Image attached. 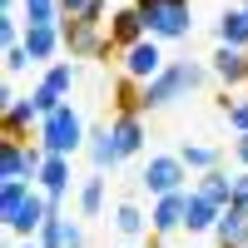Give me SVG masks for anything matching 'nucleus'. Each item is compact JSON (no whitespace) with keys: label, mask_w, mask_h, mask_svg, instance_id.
<instances>
[{"label":"nucleus","mask_w":248,"mask_h":248,"mask_svg":"<svg viewBox=\"0 0 248 248\" xmlns=\"http://www.w3.org/2000/svg\"><path fill=\"white\" fill-rule=\"evenodd\" d=\"M85 20H94V25H105V0H90V5H85Z\"/></svg>","instance_id":"2f4dec72"},{"label":"nucleus","mask_w":248,"mask_h":248,"mask_svg":"<svg viewBox=\"0 0 248 248\" xmlns=\"http://www.w3.org/2000/svg\"><path fill=\"white\" fill-rule=\"evenodd\" d=\"M214 238H218V248H248V214L243 209H223Z\"/></svg>","instance_id":"4468645a"},{"label":"nucleus","mask_w":248,"mask_h":248,"mask_svg":"<svg viewBox=\"0 0 248 248\" xmlns=\"http://www.w3.org/2000/svg\"><path fill=\"white\" fill-rule=\"evenodd\" d=\"M184 214H189V189H179V194H164L154 203V214H149V229L159 238H169L174 229H184Z\"/></svg>","instance_id":"6e6552de"},{"label":"nucleus","mask_w":248,"mask_h":248,"mask_svg":"<svg viewBox=\"0 0 248 248\" xmlns=\"http://www.w3.org/2000/svg\"><path fill=\"white\" fill-rule=\"evenodd\" d=\"M65 45V35H60V25H25V55L35 60V65H45V60Z\"/></svg>","instance_id":"ddd939ff"},{"label":"nucleus","mask_w":248,"mask_h":248,"mask_svg":"<svg viewBox=\"0 0 248 248\" xmlns=\"http://www.w3.org/2000/svg\"><path fill=\"white\" fill-rule=\"evenodd\" d=\"M144 35H149V30H144V15H139L134 5L114 10V20H109V50H119V55H124V50H134Z\"/></svg>","instance_id":"9d476101"},{"label":"nucleus","mask_w":248,"mask_h":248,"mask_svg":"<svg viewBox=\"0 0 248 248\" xmlns=\"http://www.w3.org/2000/svg\"><path fill=\"white\" fill-rule=\"evenodd\" d=\"M229 124L238 134H248V99H233V109H229Z\"/></svg>","instance_id":"cd10ccee"},{"label":"nucleus","mask_w":248,"mask_h":248,"mask_svg":"<svg viewBox=\"0 0 248 248\" xmlns=\"http://www.w3.org/2000/svg\"><path fill=\"white\" fill-rule=\"evenodd\" d=\"M218 218H223V209H218V203H209V199L189 194V214H184V229H189V233H209V229H218Z\"/></svg>","instance_id":"dca6fc26"},{"label":"nucleus","mask_w":248,"mask_h":248,"mask_svg":"<svg viewBox=\"0 0 248 248\" xmlns=\"http://www.w3.org/2000/svg\"><path fill=\"white\" fill-rule=\"evenodd\" d=\"M149 223H144V214L134 209V203H119L114 209V233H124V238H139Z\"/></svg>","instance_id":"5701e85b"},{"label":"nucleus","mask_w":248,"mask_h":248,"mask_svg":"<svg viewBox=\"0 0 248 248\" xmlns=\"http://www.w3.org/2000/svg\"><path fill=\"white\" fill-rule=\"evenodd\" d=\"M164 70V50H159V40H139L134 50H124V75L134 79V85H149V79H159Z\"/></svg>","instance_id":"0eeeda50"},{"label":"nucleus","mask_w":248,"mask_h":248,"mask_svg":"<svg viewBox=\"0 0 248 248\" xmlns=\"http://www.w3.org/2000/svg\"><path fill=\"white\" fill-rule=\"evenodd\" d=\"M139 189H149L154 199L179 194V189H184V159H179V154H159V159H149V164H144V174H139Z\"/></svg>","instance_id":"39448f33"},{"label":"nucleus","mask_w":248,"mask_h":248,"mask_svg":"<svg viewBox=\"0 0 248 248\" xmlns=\"http://www.w3.org/2000/svg\"><path fill=\"white\" fill-rule=\"evenodd\" d=\"M25 248H35V243H25Z\"/></svg>","instance_id":"72a5a7b5"},{"label":"nucleus","mask_w":248,"mask_h":248,"mask_svg":"<svg viewBox=\"0 0 248 248\" xmlns=\"http://www.w3.org/2000/svg\"><path fill=\"white\" fill-rule=\"evenodd\" d=\"M218 45L248 50V5H238V10H223V20H218Z\"/></svg>","instance_id":"f3484780"},{"label":"nucleus","mask_w":248,"mask_h":248,"mask_svg":"<svg viewBox=\"0 0 248 248\" xmlns=\"http://www.w3.org/2000/svg\"><path fill=\"white\" fill-rule=\"evenodd\" d=\"M40 189H45V199H50V203L65 199V189H70V159L50 154V159H45V169H40Z\"/></svg>","instance_id":"2eb2a0df"},{"label":"nucleus","mask_w":248,"mask_h":248,"mask_svg":"<svg viewBox=\"0 0 248 248\" xmlns=\"http://www.w3.org/2000/svg\"><path fill=\"white\" fill-rule=\"evenodd\" d=\"M243 5H248V0H243Z\"/></svg>","instance_id":"c9c22d12"},{"label":"nucleus","mask_w":248,"mask_h":248,"mask_svg":"<svg viewBox=\"0 0 248 248\" xmlns=\"http://www.w3.org/2000/svg\"><path fill=\"white\" fill-rule=\"evenodd\" d=\"M60 35H65V50L79 55V60H109V55H114V50H109V30L94 25V20H85V15L65 20Z\"/></svg>","instance_id":"20e7f679"},{"label":"nucleus","mask_w":248,"mask_h":248,"mask_svg":"<svg viewBox=\"0 0 248 248\" xmlns=\"http://www.w3.org/2000/svg\"><path fill=\"white\" fill-rule=\"evenodd\" d=\"M79 144H85V124H79V114L70 105H60L55 114L40 119V149L45 154H60V159H70Z\"/></svg>","instance_id":"7ed1b4c3"},{"label":"nucleus","mask_w":248,"mask_h":248,"mask_svg":"<svg viewBox=\"0 0 248 248\" xmlns=\"http://www.w3.org/2000/svg\"><path fill=\"white\" fill-rule=\"evenodd\" d=\"M40 124V109H35V99H15V105L5 109V139H25L30 129Z\"/></svg>","instance_id":"a211bd4d"},{"label":"nucleus","mask_w":248,"mask_h":248,"mask_svg":"<svg viewBox=\"0 0 248 248\" xmlns=\"http://www.w3.org/2000/svg\"><path fill=\"white\" fill-rule=\"evenodd\" d=\"M45 218H50V199L30 189V194H25V203H20V209L5 218V229H10V233H25V238H30V233H40V229H45Z\"/></svg>","instance_id":"1a4fd4ad"},{"label":"nucleus","mask_w":248,"mask_h":248,"mask_svg":"<svg viewBox=\"0 0 248 248\" xmlns=\"http://www.w3.org/2000/svg\"><path fill=\"white\" fill-rule=\"evenodd\" d=\"M179 159H184V169H203V174H214L223 154H218V149H209V144H184Z\"/></svg>","instance_id":"412c9836"},{"label":"nucleus","mask_w":248,"mask_h":248,"mask_svg":"<svg viewBox=\"0 0 248 248\" xmlns=\"http://www.w3.org/2000/svg\"><path fill=\"white\" fill-rule=\"evenodd\" d=\"M154 248H164V243H154Z\"/></svg>","instance_id":"f704fd0d"},{"label":"nucleus","mask_w":248,"mask_h":248,"mask_svg":"<svg viewBox=\"0 0 248 248\" xmlns=\"http://www.w3.org/2000/svg\"><path fill=\"white\" fill-rule=\"evenodd\" d=\"M90 159H94V174H105V169H114V164H119L109 129H94V134H90Z\"/></svg>","instance_id":"aec40b11"},{"label":"nucleus","mask_w":248,"mask_h":248,"mask_svg":"<svg viewBox=\"0 0 248 248\" xmlns=\"http://www.w3.org/2000/svg\"><path fill=\"white\" fill-rule=\"evenodd\" d=\"M194 194H199V199H209V203H218V209H233V179L223 174V169H214V174H203Z\"/></svg>","instance_id":"6ab92c4d"},{"label":"nucleus","mask_w":248,"mask_h":248,"mask_svg":"<svg viewBox=\"0 0 248 248\" xmlns=\"http://www.w3.org/2000/svg\"><path fill=\"white\" fill-rule=\"evenodd\" d=\"M203 79H209V70H203V65H194V60H179V65H169V70H164L159 79L139 85V90H144V114H149V109H169L179 94L199 90Z\"/></svg>","instance_id":"f257e3e1"},{"label":"nucleus","mask_w":248,"mask_h":248,"mask_svg":"<svg viewBox=\"0 0 248 248\" xmlns=\"http://www.w3.org/2000/svg\"><path fill=\"white\" fill-rule=\"evenodd\" d=\"M25 65H35V60L25 55V45H10V50H5V70H10V75H20Z\"/></svg>","instance_id":"bb28decb"},{"label":"nucleus","mask_w":248,"mask_h":248,"mask_svg":"<svg viewBox=\"0 0 248 248\" xmlns=\"http://www.w3.org/2000/svg\"><path fill=\"white\" fill-rule=\"evenodd\" d=\"M70 85H75V65H70V60L50 65V75L40 79V85H35V94H30V99H35V109H40V119H45V114H55L60 105H65Z\"/></svg>","instance_id":"423d86ee"},{"label":"nucleus","mask_w":248,"mask_h":248,"mask_svg":"<svg viewBox=\"0 0 248 248\" xmlns=\"http://www.w3.org/2000/svg\"><path fill=\"white\" fill-rule=\"evenodd\" d=\"M25 194H30V184H0V214H15L20 203H25Z\"/></svg>","instance_id":"a878e982"},{"label":"nucleus","mask_w":248,"mask_h":248,"mask_svg":"<svg viewBox=\"0 0 248 248\" xmlns=\"http://www.w3.org/2000/svg\"><path fill=\"white\" fill-rule=\"evenodd\" d=\"M105 174H94V179H85V189H79V214L85 218H99V209H105Z\"/></svg>","instance_id":"4be33fe9"},{"label":"nucleus","mask_w":248,"mask_h":248,"mask_svg":"<svg viewBox=\"0 0 248 248\" xmlns=\"http://www.w3.org/2000/svg\"><path fill=\"white\" fill-rule=\"evenodd\" d=\"M233 209H243V214H248V169H243V174H233Z\"/></svg>","instance_id":"c85d7f7f"},{"label":"nucleus","mask_w":248,"mask_h":248,"mask_svg":"<svg viewBox=\"0 0 248 248\" xmlns=\"http://www.w3.org/2000/svg\"><path fill=\"white\" fill-rule=\"evenodd\" d=\"M25 25H60V0H25Z\"/></svg>","instance_id":"b1692460"},{"label":"nucleus","mask_w":248,"mask_h":248,"mask_svg":"<svg viewBox=\"0 0 248 248\" xmlns=\"http://www.w3.org/2000/svg\"><path fill=\"white\" fill-rule=\"evenodd\" d=\"M40 248H65V214H50L40 229Z\"/></svg>","instance_id":"393cba45"},{"label":"nucleus","mask_w":248,"mask_h":248,"mask_svg":"<svg viewBox=\"0 0 248 248\" xmlns=\"http://www.w3.org/2000/svg\"><path fill=\"white\" fill-rule=\"evenodd\" d=\"M109 139H114L119 164H124V159H134V154L144 149V119H139V114H119V119L109 124Z\"/></svg>","instance_id":"9b49d317"},{"label":"nucleus","mask_w":248,"mask_h":248,"mask_svg":"<svg viewBox=\"0 0 248 248\" xmlns=\"http://www.w3.org/2000/svg\"><path fill=\"white\" fill-rule=\"evenodd\" d=\"M134 10L144 15L149 40H189V30H194L189 0H134Z\"/></svg>","instance_id":"f03ea898"},{"label":"nucleus","mask_w":248,"mask_h":248,"mask_svg":"<svg viewBox=\"0 0 248 248\" xmlns=\"http://www.w3.org/2000/svg\"><path fill=\"white\" fill-rule=\"evenodd\" d=\"M85 5H90V0H60V15L75 20V15H85Z\"/></svg>","instance_id":"7c9ffc66"},{"label":"nucleus","mask_w":248,"mask_h":248,"mask_svg":"<svg viewBox=\"0 0 248 248\" xmlns=\"http://www.w3.org/2000/svg\"><path fill=\"white\" fill-rule=\"evenodd\" d=\"M233 154H238V164H243V169H248V134H243V139L233 144Z\"/></svg>","instance_id":"473e14b6"},{"label":"nucleus","mask_w":248,"mask_h":248,"mask_svg":"<svg viewBox=\"0 0 248 248\" xmlns=\"http://www.w3.org/2000/svg\"><path fill=\"white\" fill-rule=\"evenodd\" d=\"M65 248H85V229L79 223H65Z\"/></svg>","instance_id":"c756f323"},{"label":"nucleus","mask_w":248,"mask_h":248,"mask_svg":"<svg viewBox=\"0 0 248 248\" xmlns=\"http://www.w3.org/2000/svg\"><path fill=\"white\" fill-rule=\"evenodd\" d=\"M214 75L223 79V90H233V85H248V50L218 45V50H214Z\"/></svg>","instance_id":"f8f14e48"}]
</instances>
